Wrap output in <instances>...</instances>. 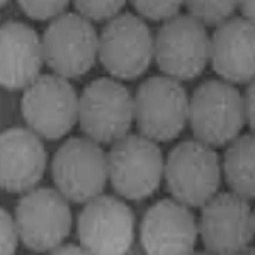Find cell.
I'll return each instance as SVG.
<instances>
[{
  "label": "cell",
  "instance_id": "17",
  "mask_svg": "<svg viewBox=\"0 0 255 255\" xmlns=\"http://www.w3.org/2000/svg\"><path fill=\"white\" fill-rule=\"evenodd\" d=\"M44 65L39 34L31 26L9 20L0 26V85L9 90L27 89Z\"/></svg>",
  "mask_w": 255,
  "mask_h": 255
},
{
  "label": "cell",
  "instance_id": "5",
  "mask_svg": "<svg viewBox=\"0 0 255 255\" xmlns=\"http://www.w3.org/2000/svg\"><path fill=\"white\" fill-rule=\"evenodd\" d=\"M20 111L34 134L60 139L79 121V96L67 79L44 73L24 89Z\"/></svg>",
  "mask_w": 255,
  "mask_h": 255
},
{
  "label": "cell",
  "instance_id": "19",
  "mask_svg": "<svg viewBox=\"0 0 255 255\" xmlns=\"http://www.w3.org/2000/svg\"><path fill=\"white\" fill-rule=\"evenodd\" d=\"M189 15L197 20L203 27L221 26L233 17L237 2H187Z\"/></svg>",
  "mask_w": 255,
  "mask_h": 255
},
{
  "label": "cell",
  "instance_id": "18",
  "mask_svg": "<svg viewBox=\"0 0 255 255\" xmlns=\"http://www.w3.org/2000/svg\"><path fill=\"white\" fill-rule=\"evenodd\" d=\"M255 139L254 134H242L230 143L225 151L223 170L226 184L233 194L244 197L245 201L255 196Z\"/></svg>",
  "mask_w": 255,
  "mask_h": 255
},
{
  "label": "cell",
  "instance_id": "10",
  "mask_svg": "<svg viewBox=\"0 0 255 255\" xmlns=\"http://www.w3.org/2000/svg\"><path fill=\"white\" fill-rule=\"evenodd\" d=\"M99 58L114 79L133 80L146 72L153 60V36L136 14H119L99 36Z\"/></svg>",
  "mask_w": 255,
  "mask_h": 255
},
{
  "label": "cell",
  "instance_id": "3",
  "mask_svg": "<svg viewBox=\"0 0 255 255\" xmlns=\"http://www.w3.org/2000/svg\"><path fill=\"white\" fill-rule=\"evenodd\" d=\"M106 158L111 186L125 199H146L160 187L163 155L151 139L141 134H126L113 143Z\"/></svg>",
  "mask_w": 255,
  "mask_h": 255
},
{
  "label": "cell",
  "instance_id": "26",
  "mask_svg": "<svg viewBox=\"0 0 255 255\" xmlns=\"http://www.w3.org/2000/svg\"><path fill=\"white\" fill-rule=\"evenodd\" d=\"M237 7H240L242 19H245V20H250V22H254V2H252V0H247V2H240V3H237Z\"/></svg>",
  "mask_w": 255,
  "mask_h": 255
},
{
  "label": "cell",
  "instance_id": "28",
  "mask_svg": "<svg viewBox=\"0 0 255 255\" xmlns=\"http://www.w3.org/2000/svg\"><path fill=\"white\" fill-rule=\"evenodd\" d=\"M191 255H211V254H208V252H192Z\"/></svg>",
  "mask_w": 255,
  "mask_h": 255
},
{
  "label": "cell",
  "instance_id": "4",
  "mask_svg": "<svg viewBox=\"0 0 255 255\" xmlns=\"http://www.w3.org/2000/svg\"><path fill=\"white\" fill-rule=\"evenodd\" d=\"M189 113V97L180 82L163 75L143 82L133 97V119L151 141H170L184 131Z\"/></svg>",
  "mask_w": 255,
  "mask_h": 255
},
{
  "label": "cell",
  "instance_id": "8",
  "mask_svg": "<svg viewBox=\"0 0 255 255\" xmlns=\"http://www.w3.org/2000/svg\"><path fill=\"white\" fill-rule=\"evenodd\" d=\"M19 242L32 252H51L65 242L72 230L68 201L58 191L39 187L26 192L14 215Z\"/></svg>",
  "mask_w": 255,
  "mask_h": 255
},
{
  "label": "cell",
  "instance_id": "16",
  "mask_svg": "<svg viewBox=\"0 0 255 255\" xmlns=\"http://www.w3.org/2000/svg\"><path fill=\"white\" fill-rule=\"evenodd\" d=\"M213 70L226 84H252L255 75L254 22L232 17L218 26L209 38Z\"/></svg>",
  "mask_w": 255,
  "mask_h": 255
},
{
  "label": "cell",
  "instance_id": "24",
  "mask_svg": "<svg viewBox=\"0 0 255 255\" xmlns=\"http://www.w3.org/2000/svg\"><path fill=\"white\" fill-rule=\"evenodd\" d=\"M255 89H254V82L252 84H249V87H247L245 94L242 96L244 99V114H245V123H249L250 129L254 131V96H255Z\"/></svg>",
  "mask_w": 255,
  "mask_h": 255
},
{
  "label": "cell",
  "instance_id": "15",
  "mask_svg": "<svg viewBox=\"0 0 255 255\" xmlns=\"http://www.w3.org/2000/svg\"><path fill=\"white\" fill-rule=\"evenodd\" d=\"M48 155L38 134L27 128H9L0 133V189L32 191L46 170Z\"/></svg>",
  "mask_w": 255,
  "mask_h": 255
},
{
  "label": "cell",
  "instance_id": "6",
  "mask_svg": "<svg viewBox=\"0 0 255 255\" xmlns=\"http://www.w3.org/2000/svg\"><path fill=\"white\" fill-rule=\"evenodd\" d=\"M79 123L85 136L97 145L125 138L133 125V97L121 82L101 77L79 97Z\"/></svg>",
  "mask_w": 255,
  "mask_h": 255
},
{
  "label": "cell",
  "instance_id": "11",
  "mask_svg": "<svg viewBox=\"0 0 255 255\" xmlns=\"http://www.w3.org/2000/svg\"><path fill=\"white\" fill-rule=\"evenodd\" d=\"M153 56L163 77L192 80L204 72L209 61V36L191 15H177L160 26L153 38Z\"/></svg>",
  "mask_w": 255,
  "mask_h": 255
},
{
  "label": "cell",
  "instance_id": "9",
  "mask_svg": "<svg viewBox=\"0 0 255 255\" xmlns=\"http://www.w3.org/2000/svg\"><path fill=\"white\" fill-rule=\"evenodd\" d=\"M44 63L63 79H77L96 65L99 56V36L92 22L73 12L51 20L43 38Z\"/></svg>",
  "mask_w": 255,
  "mask_h": 255
},
{
  "label": "cell",
  "instance_id": "23",
  "mask_svg": "<svg viewBox=\"0 0 255 255\" xmlns=\"http://www.w3.org/2000/svg\"><path fill=\"white\" fill-rule=\"evenodd\" d=\"M19 235L14 218L3 208H0V255H14L17 250Z\"/></svg>",
  "mask_w": 255,
  "mask_h": 255
},
{
  "label": "cell",
  "instance_id": "14",
  "mask_svg": "<svg viewBox=\"0 0 255 255\" xmlns=\"http://www.w3.org/2000/svg\"><path fill=\"white\" fill-rule=\"evenodd\" d=\"M197 233L191 209L174 199L157 201L148 208L139 226V240L146 255H191Z\"/></svg>",
  "mask_w": 255,
  "mask_h": 255
},
{
  "label": "cell",
  "instance_id": "7",
  "mask_svg": "<svg viewBox=\"0 0 255 255\" xmlns=\"http://www.w3.org/2000/svg\"><path fill=\"white\" fill-rule=\"evenodd\" d=\"M51 177L67 201L89 203L101 196L108 182V158L101 145L89 138H70L55 151Z\"/></svg>",
  "mask_w": 255,
  "mask_h": 255
},
{
  "label": "cell",
  "instance_id": "2",
  "mask_svg": "<svg viewBox=\"0 0 255 255\" xmlns=\"http://www.w3.org/2000/svg\"><path fill=\"white\" fill-rule=\"evenodd\" d=\"M163 177L174 201L187 208H203L218 194L221 165L215 148L196 139L179 143L163 163Z\"/></svg>",
  "mask_w": 255,
  "mask_h": 255
},
{
  "label": "cell",
  "instance_id": "29",
  "mask_svg": "<svg viewBox=\"0 0 255 255\" xmlns=\"http://www.w3.org/2000/svg\"><path fill=\"white\" fill-rule=\"evenodd\" d=\"M5 5V2H3V0H0V7H3Z\"/></svg>",
  "mask_w": 255,
  "mask_h": 255
},
{
  "label": "cell",
  "instance_id": "13",
  "mask_svg": "<svg viewBox=\"0 0 255 255\" xmlns=\"http://www.w3.org/2000/svg\"><path fill=\"white\" fill-rule=\"evenodd\" d=\"M197 232L211 255H238L254 240L255 220L249 201L233 192L215 194L203 206Z\"/></svg>",
  "mask_w": 255,
  "mask_h": 255
},
{
  "label": "cell",
  "instance_id": "25",
  "mask_svg": "<svg viewBox=\"0 0 255 255\" xmlns=\"http://www.w3.org/2000/svg\"><path fill=\"white\" fill-rule=\"evenodd\" d=\"M49 255H89V254L85 252L82 247H79V245L68 244V245L56 247L55 250H51V254H49Z\"/></svg>",
  "mask_w": 255,
  "mask_h": 255
},
{
  "label": "cell",
  "instance_id": "22",
  "mask_svg": "<svg viewBox=\"0 0 255 255\" xmlns=\"http://www.w3.org/2000/svg\"><path fill=\"white\" fill-rule=\"evenodd\" d=\"M19 7L22 9L27 17L34 20H48L65 14V9L68 7V2L65 0H53V2H19Z\"/></svg>",
  "mask_w": 255,
  "mask_h": 255
},
{
  "label": "cell",
  "instance_id": "1",
  "mask_svg": "<svg viewBox=\"0 0 255 255\" xmlns=\"http://www.w3.org/2000/svg\"><path fill=\"white\" fill-rule=\"evenodd\" d=\"M187 121L196 141L211 148L230 145L245 126L240 90L223 80H206L192 92Z\"/></svg>",
  "mask_w": 255,
  "mask_h": 255
},
{
  "label": "cell",
  "instance_id": "12",
  "mask_svg": "<svg viewBox=\"0 0 255 255\" xmlns=\"http://www.w3.org/2000/svg\"><path fill=\"white\" fill-rule=\"evenodd\" d=\"M77 233L89 255H126L134 238V215L125 201L101 194L85 203Z\"/></svg>",
  "mask_w": 255,
  "mask_h": 255
},
{
  "label": "cell",
  "instance_id": "27",
  "mask_svg": "<svg viewBox=\"0 0 255 255\" xmlns=\"http://www.w3.org/2000/svg\"><path fill=\"white\" fill-rule=\"evenodd\" d=\"M238 255H255V250H254V247H249V249H245L244 252H240Z\"/></svg>",
  "mask_w": 255,
  "mask_h": 255
},
{
  "label": "cell",
  "instance_id": "20",
  "mask_svg": "<svg viewBox=\"0 0 255 255\" xmlns=\"http://www.w3.org/2000/svg\"><path fill=\"white\" fill-rule=\"evenodd\" d=\"M77 9V14L85 20H113L118 17L119 12L125 9L126 3L118 0V2H111V0H96V2H87V0H79V2L73 3Z\"/></svg>",
  "mask_w": 255,
  "mask_h": 255
},
{
  "label": "cell",
  "instance_id": "21",
  "mask_svg": "<svg viewBox=\"0 0 255 255\" xmlns=\"http://www.w3.org/2000/svg\"><path fill=\"white\" fill-rule=\"evenodd\" d=\"M133 7L141 17L167 22V20L179 15L182 3L180 2H133Z\"/></svg>",
  "mask_w": 255,
  "mask_h": 255
}]
</instances>
